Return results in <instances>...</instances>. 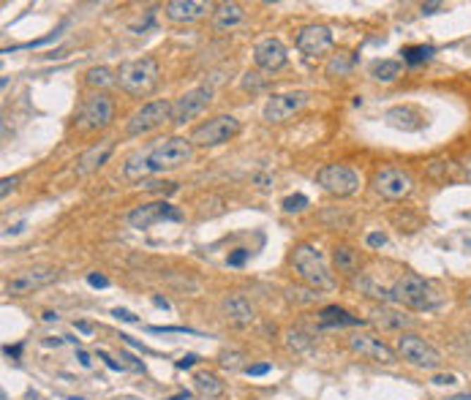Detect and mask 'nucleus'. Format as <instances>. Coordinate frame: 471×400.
Returning a JSON list of instances; mask_svg holds the SVG:
<instances>
[{
	"label": "nucleus",
	"mask_w": 471,
	"mask_h": 400,
	"mask_svg": "<svg viewBox=\"0 0 471 400\" xmlns=\"http://www.w3.org/2000/svg\"><path fill=\"white\" fill-rule=\"evenodd\" d=\"M112 153H115V142H112V139H101V142H96L93 148H87L82 155H80V161H77L74 172H77L80 177H87V174L99 172V169L109 161Z\"/></svg>",
	"instance_id": "a211bd4d"
},
{
	"label": "nucleus",
	"mask_w": 471,
	"mask_h": 400,
	"mask_svg": "<svg viewBox=\"0 0 471 400\" xmlns=\"http://www.w3.org/2000/svg\"><path fill=\"white\" fill-rule=\"evenodd\" d=\"M112 316L120 318V321H128V324H137V321H139V318L134 316L131 311H125V308H115V311H112Z\"/></svg>",
	"instance_id": "e433bc0d"
},
{
	"label": "nucleus",
	"mask_w": 471,
	"mask_h": 400,
	"mask_svg": "<svg viewBox=\"0 0 471 400\" xmlns=\"http://www.w3.org/2000/svg\"><path fill=\"white\" fill-rule=\"evenodd\" d=\"M74 327H77L80 333H84V335H90V333H93V327H90L87 321H74Z\"/></svg>",
	"instance_id": "a18cd8bd"
},
{
	"label": "nucleus",
	"mask_w": 471,
	"mask_h": 400,
	"mask_svg": "<svg viewBox=\"0 0 471 400\" xmlns=\"http://www.w3.org/2000/svg\"><path fill=\"white\" fill-rule=\"evenodd\" d=\"M335 44V36L327 25H306L300 33H297V49L308 55V58H319L332 49Z\"/></svg>",
	"instance_id": "2eb2a0df"
},
{
	"label": "nucleus",
	"mask_w": 471,
	"mask_h": 400,
	"mask_svg": "<svg viewBox=\"0 0 471 400\" xmlns=\"http://www.w3.org/2000/svg\"><path fill=\"white\" fill-rule=\"evenodd\" d=\"M365 243H368V248H384V245H387V234L370 232L368 237H365Z\"/></svg>",
	"instance_id": "473e14b6"
},
{
	"label": "nucleus",
	"mask_w": 471,
	"mask_h": 400,
	"mask_svg": "<svg viewBox=\"0 0 471 400\" xmlns=\"http://www.w3.org/2000/svg\"><path fill=\"white\" fill-rule=\"evenodd\" d=\"M55 280H58V270H25V273L8 278L3 289L11 297H27L44 289V286H49V283H55Z\"/></svg>",
	"instance_id": "ddd939ff"
},
{
	"label": "nucleus",
	"mask_w": 471,
	"mask_h": 400,
	"mask_svg": "<svg viewBox=\"0 0 471 400\" xmlns=\"http://www.w3.org/2000/svg\"><path fill=\"white\" fill-rule=\"evenodd\" d=\"M221 308H224L226 318L234 324V327H248L253 316H256V311H253V305L248 302L243 295H229L224 297V302H221Z\"/></svg>",
	"instance_id": "aec40b11"
},
{
	"label": "nucleus",
	"mask_w": 471,
	"mask_h": 400,
	"mask_svg": "<svg viewBox=\"0 0 471 400\" xmlns=\"http://www.w3.org/2000/svg\"><path fill=\"white\" fill-rule=\"evenodd\" d=\"M207 11H210V3H202V0H172L164 6L166 20L177 22V25L202 20V17H207Z\"/></svg>",
	"instance_id": "6ab92c4d"
},
{
	"label": "nucleus",
	"mask_w": 471,
	"mask_h": 400,
	"mask_svg": "<svg viewBox=\"0 0 471 400\" xmlns=\"http://www.w3.org/2000/svg\"><path fill=\"white\" fill-rule=\"evenodd\" d=\"M348 349L354 354L365 359H373V362H382V365H392L395 362V351L389 349L384 340L373 335H351L348 337Z\"/></svg>",
	"instance_id": "f3484780"
},
{
	"label": "nucleus",
	"mask_w": 471,
	"mask_h": 400,
	"mask_svg": "<svg viewBox=\"0 0 471 400\" xmlns=\"http://www.w3.org/2000/svg\"><path fill=\"white\" fill-rule=\"evenodd\" d=\"M77 357H80V365H82V368H90V354H87V351L80 349V351H77Z\"/></svg>",
	"instance_id": "49530a36"
},
{
	"label": "nucleus",
	"mask_w": 471,
	"mask_h": 400,
	"mask_svg": "<svg viewBox=\"0 0 471 400\" xmlns=\"http://www.w3.org/2000/svg\"><path fill=\"white\" fill-rule=\"evenodd\" d=\"M291 264L297 275L303 278V283H308L313 292H329L335 289V278L329 273L327 262H325V253L319 251L316 245H297L294 253H291Z\"/></svg>",
	"instance_id": "7ed1b4c3"
},
{
	"label": "nucleus",
	"mask_w": 471,
	"mask_h": 400,
	"mask_svg": "<svg viewBox=\"0 0 471 400\" xmlns=\"http://www.w3.org/2000/svg\"><path fill=\"white\" fill-rule=\"evenodd\" d=\"M379 324L392 327V330H401V327H411L414 318L403 316V314H398V311H382V314H379Z\"/></svg>",
	"instance_id": "c85d7f7f"
},
{
	"label": "nucleus",
	"mask_w": 471,
	"mask_h": 400,
	"mask_svg": "<svg viewBox=\"0 0 471 400\" xmlns=\"http://www.w3.org/2000/svg\"><path fill=\"white\" fill-rule=\"evenodd\" d=\"M398 354L406 359L414 368H422V370H436L441 365V354L436 346H430L425 337L414 335V333H406V335L398 337Z\"/></svg>",
	"instance_id": "9d476101"
},
{
	"label": "nucleus",
	"mask_w": 471,
	"mask_h": 400,
	"mask_svg": "<svg viewBox=\"0 0 471 400\" xmlns=\"http://www.w3.org/2000/svg\"><path fill=\"white\" fill-rule=\"evenodd\" d=\"M158 77H161L158 60L150 58V55L139 58V60H125L118 68V84H120V90H125L134 98L150 96L158 87Z\"/></svg>",
	"instance_id": "20e7f679"
},
{
	"label": "nucleus",
	"mask_w": 471,
	"mask_h": 400,
	"mask_svg": "<svg viewBox=\"0 0 471 400\" xmlns=\"http://www.w3.org/2000/svg\"><path fill=\"white\" fill-rule=\"evenodd\" d=\"M243 20H246V8H243L240 3H221V6H215V11H213V25H215V30H232V27L243 25Z\"/></svg>",
	"instance_id": "412c9836"
},
{
	"label": "nucleus",
	"mask_w": 471,
	"mask_h": 400,
	"mask_svg": "<svg viewBox=\"0 0 471 400\" xmlns=\"http://www.w3.org/2000/svg\"><path fill=\"white\" fill-rule=\"evenodd\" d=\"M281 207H284V212H303L306 207H310V199L306 193H294V196H287L281 202Z\"/></svg>",
	"instance_id": "c756f323"
},
{
	"label": "nucleus",
	"mask_w": 471,
	"mask_h": 400,
	"mask_svg": "<svg viewBox=\"0 0 471 400\" xmlns=\"http://www.w3.org/2000/svg\"><path fill=\"white\" fill-rule=\"evenodd\" d=\"M210 98H213V87H210V84H199V87L183 93V96L175 101V106H172V123L185 126L188 120H194V117L210 104Z\"/></svg>",
	"instance_id": "f8f14e48"
},
{
	"label": "nucleus",
	"mask_w": 471,
	"mask_h": 400,
	"mask_svg": "<svg viewBox=\"0 0 471 400\" xmlns=\"http://www.w3.org/2000/svg\"><path fill=\"white\" fill-rule=\"evenodd\" d=\"M180 218L183 215L175 210L166 199H161V202H153V205H139L137 210L128 212V226L131 229H150L158 221H180Z\"/></svg>",
	"instance_id": "4468645a"
},
{
	"label": "nucleus",
	"mask_w": 471,
	"mask_h": 400,
	"mask_svg": "<svg viewBox=\"0 0 471 400\" xmlns=\"http://www.w3.org/2000/svg\"><path fill=\"white\" fill-rule=\"evenodd\" d=\"M289 337H291V340H289L291 349H306L308 346V337L303 335V333H289Z\"/></svg>",
	"instance_id": "4c0bfd02"
},
{
	"label": "nucleus",
	"mask_w": 471,
	"mask_h": 400,
	"mask_svg": "<svg viewBox=\"0 0 471 400\" xmlns=\"http://www.w3.org/2000/svg\"><path fill=\"white\" fill-rule=\"evenodd\" d=\"M354 63H357V58L351 52L338 49L335 55H329L327 65H325V74H327L329 79H344V77H348L354 71Z\"/></svg>",
	"instance_id": "b1692460"
},
{
	"label": "nucleus",
	"mask_w": 471,
	"mask_h": 400,
	"mask_svg": "<svg viewBox=\"0 0 471 400\" xmlns=\"http://www.w3.org/2000/svg\"><path fill=\"white\" fill-rule=\"evenodd\" d=\"M237 134H240V120L232 115H218L196 128L191 134V142L196 148H218V145H226L229 139H234Z\"/></svg>",
	"instance_id": "6e6552de"
},
{
	"label": "nucleus",
	"mask_w": 471,
	"mask_h": 400,
	"mask_svg": "<svg viewBox=\"0 0 471 400\" xmlns=\"http://www.w3.org/2000/svg\"><path fill=\"white\" fill-rule=\"evenodd\" d=\"M20 183H22V174H14V177H3V183H0V196L6 199V196L17 188Z\"/></svg>",
	"instance_id": "7c9ffc66"
},
{
	"label": "nucleus",
	"mask_w": 471,
	"mask_h": 400,
	"mask_svg": "<svg viewBox=\"0 0 471 400\" xmlns=\"http://www.w3.org/2000/svg\"><path fill=\"white\" fill-rule=\"evenodd\" d=\"M420 8H422V14H428V17H430V14H439L444 6H441V3H422Z\"/></svg>",
	"instance_id": "79ce46f5"
},
{
	"label": "nucleus",
	"mask_w": 471,
	"mask_h": 400,
	"mask_svg": "<svg viewBox=\"0 0 471 400\" xmlns=\"http://www.w3.org/2000/svg\"><path fill=\"white\" fill-rule=\"evenodd\" d=\"M237 359H240L237 351H232V354H221V365H224L226 370H237V368H240V362H237Z\"/></svg>",
	"instance_id": "f704fd0d"
},
{
	"label": "nucleus",
	"mask_w": 471,
	"mask_h": 400,
	"mask_svg": "<svg viewBox=\"0 0 471 400\" xmlns=\"http://www.w3.org/2000/svg\"><path fill=\"white\" fill-rule=\"evenodd\" d=\"M433 46H425V44H420V46H403L401 49V55H403V63H409V65H420V63H425V60H430L433 58Z\"/></svg>",
	"instance_id": "cd10ccee"
},
{
	"label": "nucleus",
	"mask_w": 471,
	"mask_h": 400,
	"mask_svg": "<svg viewBox=\"0 0 471 400\" xmlns=\"http://www.w3.org/2000/svg\"><path fill=\"white\" fill-rule=\"evenodd\" d=\"M42 318H44V321H58V318H61V316H58L55 311H46V314H44Z\"/></svg>",
	"instance_id": "de8ad7c7"
},
{
	"label": "nucleus",
	"mask_w": 471,
	"mask_h": 400,
	"mask_svg": "<svg viewBox=\"0 0 471 400\" xmlns=\"http://www.w3.org/2000/svg\"><path fill=\"white\" fill-rule=\"evenodd\" d=\"M466 349H469V354H471V335L466 337Z\"/></svg>",
	"instance_id": "864d4df0"
},
{
	"label": "nucleus",
	"mask_w": 471,
	"mask_h": 400,
	"mask_svg": "<svg viewBox=\"0 0 471 400\" xmlns=\"http://www.w3.org/2000/svg\"><path fill=\"white\" fill-rule=\"evenodd\" d=\"M194 384H196V392L207 400H215L224 395V381H218V376H213V373H196Z\"/></svg>",
	"instance_id": "a878e982"
},
{
	"label": "nucleus",
	"mask_w": 471,
	"mask_h": 400,
	"mask_svg": "<svg viewBox=\"0 0 471 400\" xmlns=\"http://www.w3.org/2000/svg\"><path fill=\"white\" fill-rule=\"evenodd\" d=\"M370 77L376 82H395L401 77V63L398 60H376L370 65Z\"/></svg>",
	"instance_id": "bb28decb"
},
{
	"label": "nucleus",
	"mask_w": 471,
	"mask_h": 400,
	"mask_svg": "<svg viewBox=\"0 0 471 400\" xmlns=\"http://www.w3.org/2000/svg\"><path fill=\"white\" fill-rule=\"evenodd\" d=\"M248 253L251 251H246V248H237L234 253H229V256H226V264H229V267H243V264H246V259H248Z\"/></svg>",
	"instance_id": "2f4dec72"
},
{
	"label": "nucleus",
	"mask_w": 471,
	"mask_h": 400,
	"mask_svg": "<svg viewBox=\"0 0 471 400\" xmlns=\"http://www.w3.org/2000/svg\"><path fill=\"white\" fill-rule=\"evenodd\" d=\"M310 101V93L308 90H289V93H275L267 98L265 109H262V117L270 126H278V123H287L289 117H294L297 112H303Z\"/></svg>",
	"instance_id": "423d86ee"
},
{
	"label": "nucleus",
	"mask_w": 471,
	"mask_h": 400,
	"mask_svg": "<svg viewBox=\"0 0 471 400\" xmlns=\"http://www.w3.org/2000/svg\"><path fill=\"white\" fill-rule=\"evenodd\" d=\"M44 343H46V346H61L63 340H61V337H46V340H44Z\"/></svg>",
	"instance_id": "8fccbe9b"
},
{
	"label": "nucleus",
	"mask_w": 471,
	"mask_h": 400,
	"mask_svg": "<svg viewBox=\"0 0 471 400\" xmlns=\"http://www.w3.org/2000/svg\"><path fill=\"white\" fill-rule=\"evenodd\" d=\"M370 186H373V191L379 196L398 202V199H406L411 191H414V177L401 167H382L373 172Z\"/></svg>",
	"instance_id": "0eeeda50"
},
{
	"label": "nucleus",
	"mask_w": 471,
	"mask_h": 400,
	"mask_svg": "<svg viewBox=\"0 0 471 400\" xmlns=\"http://www.w3.org/2000/svg\"><path fill=\"white\" fill-rule=\"evenodd\" d=\"M450 400H471V395H469V392H466V395H452Z\"/></svg>",
	"instance_id": "603ef678"
},
{
	"label": "nucleus",
	"mask_w": 471,
	"mask_h": 400,
	"mask_svg": "<svg viewBox=\"0 0 471 400\" xmlns=\"http://www.w3.org/2000/svg\"><path fill=\"white\" fill-rule=\"evenodd\" d=\"M172 101H147L142 109H137L128 123H125V134L128 136H142V134H150L156 128H161L166 120H172Z\"/></svg>",
	"instance_id": "1a4fd4ad"
},
{
	"label": "nucleus",
	"mask_w": 471,
	"mask_h": 400,
	"mask_svg": "<svg viewBox=\"0 0 471 400\" xmlns=\"http://www.w3.org/2000/svg\"><path fill=\"white\" fill-rule=\"evenodd\" d=\"M253 63L262 71H281L289 63L287 46L281 44V39H262L253 46Z\"/></svg>",
	"instance_id": "dca6fc26"
},
{
	"label": "nucleus",
	"mask_w": 471,
	"mask_h": 400,
	"mask_svg": "<svg viewBox=\"0 0 471 400\" xmlns=\"http://www.w3.org/2000/svg\"><path fill=\"white\" fill-rule=\"evenodd\" d=\"M246 373H248V376H265V373H270V365H267V362H259V365H248Z\"/></svg>",
	"instance_id": "58836bf2"
},
{
	"label": "nucleus",
	"mask_w": 471,
	"mask_h": 400,
	"mask_svg": "<svg viewBox=\"0 0 471 400\" xmlns=\"http://www.w3.org/2000/svg\"><path fill=\"white\" fill-rule=\"evenodd\" d=\"M332 264H335L338 273L357 275V270H360V251L346 245V243H338V245L332 248Z\"/></svg>",
	"instance_id": "4be33fe9"
},
{
	"label": "nucleus",
	"mask_w": 471,
	"mask_h": 400,
	"mask_svg": "<svg viewBox=\"0 0 471 400\" xmlns=\"http://www.w3.org/2000/svg\"><path fill=\"white\" fill-rule=\"evenodd\" d=\"M253 180H256L259 186H267V183H270V177H262V174H259V177H253Z\"/></svg>",
	"instance_id": "3c124183"
},
{
	"label": "nucleus",
	"mask_w": 471,
	"mask_h": 400,
	"mask_svg": "<svg viewBox=\"0 0 471 400\" xmlns=\"http://www.w3.org/2000/svg\"><path fill=\"white\" fill-rule=\"evenodd\" d=\"M115 120V101L106 93H90L77 112V126L82 131H101Z\"/></svg>",
	"instance_id": "39448f33"
},
{
	"label": "nucleus",
	"mask_w": 471,
	"mask_h": 400,
	"mask_svg": "<svg viewBox=\"0 0 471 400\" xmlns=\"http://www.w3.org/2000/svg\"><path fill=\"white\" fill-rule=\"evenodd\" d=\"M87 283H90V286H96V289H106V286H109V278L101 275V273H90L87 275Z\"/></svg>",
	"instance_id": "c9c22d12"
},
{
	"label": "nucleus",
	"mask_w": 471,
	"mask_h": 400,
	"mask_svg": "<svg viewBox=\"0 0 471 400\" xmlns=\"http://www.w3.org/2000/svg\"><path fill=\"white\" fill-rule=\"evenodd\" d=\"M469 308H471V292H469Z\"/></svg>",
	"instance_id": "5fc2aeb1"
},
{
	"label": "nucleus",
	"mask_w": 471,
	"mask_h": 400,
	"mask_svg": "<svg viewBox=\"0 0 471 400\" xmlns=\"http://www.w3.org/2000/svg\"><path fill=\"white\" fill-rule=\"evenodd\" d=\"M166 400H191V392H180V395H172V398Z\"/></svg>",
	"instance_id": "09e8293b"
},
{
	"label": "nucleus",
	"mask_w": 471,
	"mask_h": 400,
	"mask_svg": "<svg viewBox=\"0 0 471 400\" xmlns=\"http://www.w3.org/2000/svg\"><path fill=\"white\" fill-rule=\"evenodd\" d=\"M196 362H199V357H196V354H185V357H180L177 362H175V365H177L180 370H188V368H194Z\"/></svg>",
	"instance_id": "a19ab883"
},
{
	"label": "nucleus",
	"mask_w": 471,
	"mask_h": 400,
	"mask_svg": "<svg viewBox=\"0 0 471 400\" xmlns=\"http://www.w3.org/2000/svg\"><path fill=\"white\" fill-rule=\"evenodd\" d=\"M153 305H156V308H164V311H169V299H166V297H153Z\"/></svg>",
	"instance_id": "c03bdc74"
},
{
	"label": "nucleus",
	"mask_w": 471,
	"mask_h": 400,
	"mask_svg": "<svg viewBox=\"0 0 471 400\" xmlns=\"http://www.w3.org/2000/svg\"><path fill=\"white\" fill-rule=\"evenodd\" d=\"M316 183L332 196H351L360 191V174L346 164H327L316 172Z\"/></svg>",
	"instance_id": "9b49d317"
},
{
	"label": "nucleus",
	"mask_w": 471,
	"mask_h": 400,
	"mask_svg": "<svg viewBox=\"0 0 471 400\" xmlns=\"http://www.w3.org/2000/svg\"><path fill=\"white\" fill-rule=\"evenodd\" d=\"M430 384H436V387H450V384H458V376H452V373H436Z\"/></svg>",
	"instance_id": "72a5a7b5"
},
{
	"label": "nucleus",
	"mask_w": 471,
	"mask_h": 400,
	"mask_svg": "<svg viewBox=\"0 0 471 400\" xmlns=\"http://www.w3.org/2000/svg\"><path fill=\"white\" fill-rule=\"evenodd\" d=\"M118 82V71H112V68H106V65H93L87 74H84V84L87 87H93L96 93H101L103 87H109V84Z\"/></svg>",
	"instance_id": "393cba45"
},
{
	"label": "nucleus",
	"mask_w": 471,
	"mask_h": 400,
	"mask_svg": "<svg viewBox=\"0 0 471 400\" xmlns=\"http://www.w3.org/2000/svg\"><path fill=\"white\" fill-rule=\"evenodd\" d=\"M3 354H6V357H20L22 354V346H6V349H3Z\"/></svg>",
	"instance_id": "37998d69"
},
{
	"label": "nucleus",
	"mask_w": 471,
	"mask_h": 400,
	"mask_svg": "<svg viewBox=\"0 0 471 400\" xmlns=\"http://www.w3.org/2000/svg\"><path fill=\"white\" fill-rule=\"evenodd\" d=\"M389 299L406 305L411 311H436L441 305V295L430 286L425 278L414 273H403L389 289Z\"/></svg>",
	"instance_id": "f03ea898"
},
{
	"label": "nucleus",
	"mask_w": 471,
	"mask_h": 400,
	"mask_svg": "<svg viewBox=\"0 0 471 400\" xmlns=\"http://www.w3.org/2000/svg\"><path fill=\"white\" fill-rule=\"evenodd\" d=\"M194 155V142L185 136H169L156 142L147 153H137L125 161V177H144V174H161L169 169H177L188 164Z\"/></svg>",
	"instance_id": "f257e3e1"
},
{
	"label": "nucleus",
	"mask_w": 471,
	"mask_h": 400,
	"mask_svg": "<svg viewBox=\"0 0 471 400\" xmlns=\"http://www.w3.org/2000/svg\"><path fill=\"white\" fill-rule=\"evenodd\" d=\"M99 359H103V365H106L109 370H115V373H120V370H123V365H120V362H115V359L106 354V351H99Z\"/></svg>",
	"instance_id": "ea45409f"
},
{
	"label": "nucleus",
	"mask_w": 471,
	"mask_h": 400,
	"mask_svg": "<svg viewBox=\"0 0 471 400\" xmlns=\"http://www.w3.org/2000/svg\"><path fill=\"white\" fill-rule=\"evenodd\" d=\"M319 321H322V327H357V324L363 327V324H365V318L351 316L348 311L338 308V305L322 308V311H319Z\"/></svg>",
	"instance_id": "5701e85b"
}]
</instances>
